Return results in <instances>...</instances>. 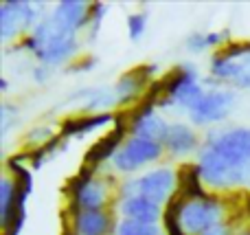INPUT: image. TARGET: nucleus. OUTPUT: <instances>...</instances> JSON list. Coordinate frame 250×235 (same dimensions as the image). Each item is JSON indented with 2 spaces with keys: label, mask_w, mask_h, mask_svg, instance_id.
Listing matches in <instances>:
<instances>
[{
  "label": "nucleus",
  "mask_w": 250,
  "mask_h": 235,
  "mask_svg": "<svg viewBox=\"0 0 250 235\" xmlns=\"http://www.w3.org/2000/svg\"><path fill=\"white\" fill-rule=\"evenodd\" d=\"M114 235H167L163 224H145V222H134V220L119 218Z\"/></svg>",
  "instance_id": "obj_22"
},
{
  "label": "nucleus",
  "mask_w": 250,
  "mask_h": 235,
  "mask_svg": "<svg viewBox=\"0 0 250 235\" xmlns=\"http://www.w3.org/2000/svg\"><path fill=\"white\" fill-rule=\"evenodd\" d=\"M112 209L119 218L134 220V222H145V224H160L165 218V207H160L154 200H147L143 196L117 198Z\"/></svg>",
  "instance_id": "obj_13"
},
{
  "label": "nucleus",
  "mask_w": 250,
  "mask_h": 235,
  "mask_svg": "<svg viewBox=\"0 0 250 235\" xmlns=\"http://www.w3.org/2000/svg\"><path fill=\"white\" fill-rule=\"evenodd\" d=\"M51 9L44 2H24V0H7L0 4V38L7 46L24 40L46 18Z\"/></svg>",
  "instance_id": "obj_6"
},
{
  "label": "nucleus",
  "mask_w": 250,
  "mask_h": 235,
  "mask_svg": "<svg viewBox=\"0 0 250 235\" xmlns=\"http://www.w3.org/2000/svg\"><path fill=\"white\" fill-rule=\"evenodd\" d=\"M51 18L64 33L79 35L90 24V4L83 0H62L51 9Z\"/></svg>",
  "instance_id": "obj_14"
},
{
  "label": "nucleus",
  "mask_w": 250,
  "mask_h": 235,
  "mask_svg": "<svg viewBox=\"0 0 250 235\" xmlns=\"http://www.w3.org/2000/svg\"><path fill=\"white\" fill-rule=\"evenodd\" d=\"M165 152L171 158H189L193 154L200 152L202 148V139H200L198 130H195L191 123L185 121H173L169 123V132L167 139H165Z\"/></svg>",
  "instance_id": "obj_12"
},
{
  "label": "nucleus",
  "mask_w": 250,
  "mask_h": 235,
  "mask_svg": "<svg viewBox=\"0 0 250 235\" xmlns=\"http://www.w3.org/2000/svg\"><path fill=\"white\" fill-rule=\"evenodd\" d=\"M208 75L229 88L250 90V40L230 42L220 51H213Z\"/></svg>",
  "instance_id": "obj_5"
},
{
  "label": "nucleus",
  "mask_w": 250,
  "mask_h": 235,
  "mask_svg": "<svg viewBox=\"0 0 250 235\" xmlns=\"http://www.w3.org/2000/svg\"><path fill=\"white\" fill-rule=\"evenodd\" d=\"M97 64H99V57L97 55H79L73 64H68V73H73V75L88 73V70H92Z\"/></svg>",
  "instance_id": "obj_26"
},
{
  "label": "nucleus",
  "mask_w": 250,
  "mask_h": 235,
  "mask_svg": "<svg viewBox=\"0 0 250 235\" xmlns=\"http://www.w3.org/2000/svg\"><path fill=\"white\" fill-rule=\"evenodd\" d=\"M165 145L156 143V141H147V139H138V136H127L123 141V145L117 150V154L110 161V170L114 174L129 176L134 171L143 170V167L158 163L165 158Z\"/></svg>",
  "instance_id": "obj_8"
},
{
  "label": "nucleus",
  "mask_w": 250,
  "mask_h": 235,
  "mask_svg": "<svg viewBox=\"0 0 250 235\" xmlns=\"http://www.w3.org/2000/svg\"><path fill=\"white\" fill-rule=\"evenodd\" d=\"M70 101H79L82 104L83 114H97V112H112L117 108V95H114V86H101V88H82Z\"/></svg>",
  "instance_id": "obj_17"
},
{
  "label": "nucleus",
  "mask_w": 250,
  "mask_h": 235,
  "mask_svg": "<svg viewBox=\"0 0 250 235\" xmlns=\"http://www.w3.org/2000/svg\"><path fill=\"white\" fill-rule=\"evenodd\" d=\"M178 222L187 235H202L207 229L226 222V205L217 193H207L195 200H182L178 207Z\"/></svg>",
  "instance_id": "obj_7"
},
{
  "label": "nucleus",
  "mask_w": 250,
  "mask_h": 235,
  "mask_svg": "<svg viewBox=\"0 0 250 235\" xmlns=\"http://www.w3.org/2000/svg\"><path fill=\"white\" fill-rule=\"evenodd\" d=\"M108 11H110V4L90 2V24H88V40H90V42H97L99 31H101V24H104Z\"/></svg>",
  "instance_id": "obj_23"
},
{
  "label": "nucleus",
  "mask_w": 250,
  "mask_h": 235,
  "mask_svg": "<svg viewBox=\"0 0 250 235\" xmlns=\"http://www.w3.org/2000/svg\"><path fill=\"white\" fill-rule=\"evenodd\" d=\"M16 207H18V183L13 176L4 174L2 180H0V227H2V233L11 227Z\"/></svg>",
  "instance_id": "obj_19"
},
{
  "label": "nucleus",
  "mask_w": 250,
  "mask_h": 235,
  "mask_svg": "<svg viewBox=\"0 0 250 235\" xmlns=\"http://www.w3.org/2000/svg\"><path fill=\"white\" fill-rule=\"evenodd\" d=\"M202 235H233V227H230L229 222H220V224H215V227L207 229Z\"/></svg>",
  "instance_id": "obj_29"
},
{
  "label": "nucleus",
  "mask_w": 250,
  "mask_h": 235,
  "mask_svg": "<svg viewBox=\"0 0 250 235\" xmlns=\"http://www.w3.org/2000/svg\"><path fill=\"white\" fill-rule=\"evenodd\" d=\"M0 90H2V92H7V90H9V79H7V77L0 79Z\"/></svg>",
  "instance_id": "obj_30"
},
{
  "label": "nucleus",
  "mask_w": 250,
  "mask_h": 235,
  "mask_svg": "<svg viewBox=\"0 0 250 235\" xmlns=\"http://www.w3.org/2000/svg\"><path fill=\"white\" fill-rule=\"evenodd\" d=\"M66 235H75V233H66Z\"/></svg>",
  "instance_id": "obj_32"
},
{
  "label": "nucleus",
  "mask_w": 250,
  "mask_h": 235,
  "mask_svg": "<svg viewBox=\"0 0 250 235\" xmlns=\"http://www.w3.org/2000/svg\"><path fill=\"white\" fill-rule=\"evenodd\" d=\"M158 104L151 99H143L138 106H134L127 112L129 119V136H138V139L156 141V143H165L169 132V123L163 114L158 112Z\"/></svg>",
  "instance_id": "obj_11"
},
{
  "label": "nucleus",
  "mask_w": 250,
  "mask_h": 235,
  "mask_svg": "<svg viewBox=\"0 0 250 235\" xmlns=\"http://www.w3.org/2000/svg\"><path fill=\"white\" fill-rule=\"evenodd\" d=\"M178 193V170L171 165H156L143 171L141 176H129L119 183L117 198H134L143 196L147 200L167 207Z\"/></svg>",
  "instance_id": "obj_4"
},
{
  "label": "nucleus",
  "mask_w": 250,
  "mask_h": 235,
  "mask_svg": "<svg viewBox=\"0 0 250 235\" xmlns=\"http://www.w3.org/2000/svg\"><path fill=\"white\" fill-rule=\"evenodd\" d=\"M207 185L202 180L198 165L195 163H185L178 170V193L176 196L180 200H195V198L207 196Z\"/></svg>",
  "instance_id": "obj_18"
},
{
  "label": "nucleus",
  "mask_w": 250,
  "mask_h": 235,
  "mask_svg": "<svg viewBox=\"0 0 250 235\" xmlns=\"http://www.w3.org/2000/svg\"><path fill=\"white\" fill-rule=\"evenodd\" d=\"M73 215V233L75 235H114L117 214L114 209L104 211H75Z\"/></svg>",
  "instance_id": "obj_15"
},
{
  "label": "nucleus",
  "mask_w": 250,
  "mask_h": 235,
  "mask_svg": "<svg viewBox=\"0 0 250 235\" xmlns=\"http://www.w3.org/2000/svg\"><path fill=\"white\" fill-rule=\"evenodd\" d=\"M68 148V141L62 139V136H55L53 141H48L46 145H42V148L33 150V152H29V167L31 171H38L44 167V163L48 161V158L57 156L60 152H64V150Z\"/></svg>",
  "instance_id": "obj_20"
},
{
  "label": "nucleus",
  "mask_w": 250,
  "mask_h": 235,
  "mask_svg": "<svg viewBox=\"0 0 250 235\" xmlns=\"http://www.w3.org/2000/svg\"><path fill=\"white\" fill-rule=\"evenodd\" d=\"M147 11H134L127 16V35L132 42H138V40L145 35L147 31Z\"/></svg>",
  "instance_id": "obj_24"
},
{
  "label": "nucleus",
  "mask_w": 250,
  "mask_h": 235,
  "mask_svg": "<svg viewBox=\"0 0 250 235\" xmlns=\"http://www.w3.org/2000/svg\"><path fill=\"white\" fill-rule=\"evenodd\" d=\"M202 75L198 73V66L191 62L178 64L167 77L163 79L165 92L158 101L160 110H176V112L189 114V110L202 99L207 92L202 84Z\"/></svg>",
  "instance_id": "obj_3"
},
{
  "label": "nucleus",
  "mask_w": 250,
  "mask_h": 235,
  "mask_svg": "<svg viewBox=\"0 0 250 235\" xmlns=\"http://www.w3.org/2000/svg\"><path fill=\"white\" fill-rule=\"evenodd\" d=\"M160 73L158 64H141L136 68L123 73L114 84V95H117V108H127V106L141 104L145 99L149 86L156 82V75Z\"/></svg>",
  "instance_id": "obj_10"
},
{
  "label": "nucleus",
  "mask_w": 250,
  "mask_h": 235,
  "mask_svg": "<svg viewBox=\"0 0 250 235\" xmlns=\"http://www.w3.org/2000/svg\"><path fill=\"white\" fill-rule=\"evenodd\" d=\"M121 180L114 178V171L101 176L99 171L82 165V170L68 180V198H70V214L75 211H104L112 209L117 200V189Z\"/></svg>",
  "instance_id": "obj_2"
},
{
  "label": "nucleus",
  "mask_w": 250,
  "mask_h": 235,
  "mask_svg": "<svg viewBox=\"0 0 250 235\" xmlns=\"http://www.w3.org/2000/svg\"><path fill=\"white\" fill-rule=\"evenodd\" d=\"M51 70L53 68H48V66H44V64H38V66H33V79L38 84H44V82H48V77H51Z\"/></svg>",
  "instance_id": "obj_28"
},
{
  "label": "nucleus",
  "mask_w": 250,
  "mask_h": 235,
  "mask_svg": "<svg viewBox=\"0 0 250 235\" xmlns=\"http://www.w3.org/2000/svg\"><path fill=\"white\" fill-rule=\"evenodd\" d=\"M0 119H2V136H7L11 132V128L18 126V119H20V110L18 106H11V104H2L0 108Z\"/></svg>",
  "instance_id": "obj_25"
},
{
  "label": "nucleus",
  "mask_w": 250,
  "mask_h": 235,
  "mask_svg": "<svg viewBox=\"0 0 250 235\" xmlns=\"http://www.w3.org/2000/svg\"><path fill=\"white\" fill-rule=\"evenodd\" d=\"M185 48L187 53H191V55H202V53H207V42H204V33H191L189 38L185 40Z\"/></svg>",
  "instance_id": "obj_27"
},
{
  "label": "nucleus",
  "mask_w": 250,
  "mask_h": 235,
  "mask_svg": "<svg viewBox=\"0 0 250 235\" xmlns=\"http://www.w3.org/2000/svg\"><path fill=\"white\" fill-rule=\"evenodd\" d=\"M237 95L233 88L220 86V88H207L202 99L189 110V121L193 128H215V123H222L233 112Z\"/></svg>",
  "instance_id": "obj_9"
},
{
  "label": "nucleus",
  "mask_w": 250,
  "mask_h": 235,
  "mask_svg": "<svg viewBox=\"0 0 250 235\" xmlns=\"http://www.w3.org/2000/svg\"><path fill=\"white\" fill-rule=\"evenodd\" d=\"M117 121L114 112H97V114H79V117H68L60 123V136L62 139H83L92 134L95 130L110 126Z\"/></svg>",
  "instance_id": "obj_16"
},
{
  "label": "nucleus",
  "mask_w": 250,
  "mask_h": 235,
  "mask_svg": "<svg viewBox=\"0 0 250 235\" xmlns=\"http://www.w3.org/2000/svg\"><path fill=\"white\" fill-rule=\"evenodd\" d=\"M237 235H250V229H248V231H242V233H237Z\"/></svg>",
  "instance_id": "obj_31"
},
{
  "label": "nucleus",
  "mask_w": 250,
  "mask_h": 235,
  "mask_svg": "<svg viewBox=\"0 0 250 235\" xmlns=\"http://www.w3.org/2000/svg\"><path fill=\"white\" fill-rule=\"evenodd\" d=\"M55 126L57 123H38V126H31L29 130H26V134L22 136V141H24V145L29 148V152H33V150L42 148L48 141L55 139V130H57Z\"/></svg>",
  "instance_id": "obj_21"
},
{
  "label": "nucleus",
  "mask_w": 250,
  "mask_h": 235,
  "mask_svg": "<svg viewBox=\"0 0 250 235\" xmlns=\"http://www.w3.org/2000/svg\"><path fill=\"white\" fill-rule=\"evenodd\" d=\"M202 180L213 192L246 185L250 178V128H211L195 154Z\"/></svg>",
  "instance_id": "obj_1"
}]
</instances>
